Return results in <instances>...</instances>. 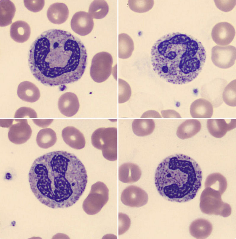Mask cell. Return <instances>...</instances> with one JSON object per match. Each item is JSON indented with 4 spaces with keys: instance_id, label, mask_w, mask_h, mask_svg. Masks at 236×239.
Returning a JSON list of instances; mask_svg holds the SVG:
<instances>
[{
    "instance_id": "6da1fadb",
    "label": "cell",
    "mask_w": 236,
    "mask_h": 239,
    "mask_svg": "<svg viewBox=\"0 0 236 239\" xmlns=\"http://www.w3.org/2000/svg\"><path fill=\"white\" fill-rule=\"evenodd\" d=\"M87 58L86 49L78 38L68 31L52 29L43 32L33 42L28 62L36 79L45 85L55 86L80 79Z\"/></svg>"
},
{
    "instance_id": "7a4b0ae2",
    "label": "cell",
    "mask_w": 236,
    "mask_h": 239,
    "mask_svg": "<svg viewBox=\"0 0 236 239\" xmlns=\"http://www.w3.org/2000/svg\"><path fill=\"white\" fill-rule=\"evenodd\" d=\"M87 177L79 159L63 151L37 158L28 174L30 189L35 196L42 204L54 209L74 204L85 190Z\"/></svg>"
},
{
    "instance_id": "3957f363",
    "label": "cell",
    "mask_w": 236,
    "mask_h": 239,
    "mask_svg": "<svg viewBox=\"0 0 236 239\" xmlns=\"http://www.w3.org/2000/svg\"><path fill=\"white\" fill-rule=\"evenodd\" d=\"M155 72L169 83L182 85L195 79L201 72L206 55L202 43L193 36L176 32L159 38L151 50Z\"/></svg>"
},
{
    "instance_id": "277c9868",
    "label": "cell",
    "mask_w": 236,
    "mask_h": 239,
    "mask_svg": "<svg viewBox=\"0 0 236 239\" xmlns=\"http://www.w3.org/2000/svg\"><path fill=\"white\" fill-rule=\"evenodd\" d=\"M154 179L157 190L164 198L185 202L193 199L200 188L202 173L195 160L178 154L168 156L159 164Z\"/></svg>"
},
{
    "instance_id": "5b68a950",
    "label": "cell",
    "mask_w": 236,
    "mask_h": 239,
    "mask_svg": "<svg viewBox=\"0 0 236 239\" xmlns=\"http://www.w3.org/2000/svg\"><path fill=\"white\" fill-rule=\"evenodd\" d=\"M91 142L95 148L102 151L104 157L113 161L117 159V129L114 127H101L92 134Z\"/></svg>"
},
{
    "instance_id": "8992f818",
    "label": "cell",
    "mask_w": 236,
    "mask_h": 239,
    "mask_svg": "<svg viewBox=\"0 0 236 239\" xmlns=\"http://www.w3.org/2000/svg\"><path fill=\"white\" fill-rule=\"evenodd\" d=\"M222 195L217 191L205 188L200 198V207L202 212L208 215H219L224 217L229 216L232 208L229 204L223 201Z\"/></svg>"
},
{
    "instance_id": "52a82bcc",
    "label": "cell",
    "mask_w": 236,
    "mask_h": 239,
    "mask_svg": "<svg viewBox=\"0 0 236 239\" xmlns=\"http://www.w3.org/2000/svg\"><path fill=\"white\" fill-rule=\"evenodd\" d=\"M109 199V190L103 183L98 181L92 185L90 193L83 201L84 211L90 215L100 211Z\"/></svg>"
},
{
    "instance_id": "ba28073f",
    "label": "cell",
    "mask_w": 236,
    "mask_h": 239,
    "mask_svg": "<svg viewBox=\"0 0 236 239\" xmlns=\"http://www.w3.org/2000/svg\"><path fill=\"white\" fill-rule=\"evenodd\" d=\"M113 58L106 52H101L93 57L90 68V74L94 81L101 83L106 80L111 74Z\"/></svg>"
},
{
    "instance_id": "9c48e42d",
    "label": "cell",
    "mask_w": 236,
    "mask_h": 239,
    "mask_svg": "<svg viewBox=\"0 0 236 239\" xmlns=\"http://www.w3.org/2000/svg\"><path fill=\"white\" fill-rule=\"evenodd\" d=\"M236 57V48L232 45H216L211 49L212 62L220 68L226 69L231 67L235 63Z\"/></svg>"
},
{
    "instance_id": "30bf717a",
    "label": "cell",
    "mask_w": 236,
    "mask_h": 239,
    "mask_svg": "<svg viewBox=\"0 0 236 239\" xmlns=\"http://www.w3.org/2000/svg\"><path fill=\"white\" fill-rule=\"evenodd\" d=\"M148 196L141 188L135 185L127 187L122 192L121 199L125 205L131 207H139L147 203Z\"/></svg>"
},
{
    "instance_id": "8fae6325",
    "label": "cell",
    "mask_w": 236,
    "mask_h": 239,
    "mask_svg": "<svg viewBox=\"0 0 236 239\" xmlns=\"http://www.w3.org/2000/svg\"><path fill=\"white\" fill-rule=\"evenodd\" d=\"M16 123L9 127L8 138L11 142L16 144L25 143L30 138L32 130L27 119H15Z\"/></svg>"
},
{
    "instance_id": "7c38bea8",
    "label": "cell",
    "mask_w": 236,
    "mask_h": 239,
    "mask_svg": "<svg viewBox=\"0 0 236 239\" xmlns=\"http://www.w3.org/2000/svg\"><path fill=\"white\" fill-rule=\"evenodd\" d=\"M235 31L234 27L227 22H221L216 24L213 28L211 36L213 41L217 45L226 46L234 39Z\"/></svg>"
},
{
    "instance_id": "4fadbf2b",
    "label": "cell",
    "mask_w": 236,
    "mask_h": 239,
    "mask_svg": "<svg viewBox=\"0 0 236 239\" xmlns=\"http://www.w3.org/2000/svg\"><path fill=\"white\" fill-rule=\"evenodd\" d=\"M71 29L76 33L85 36L92 31L94 26L92 18L88 12L81 11L76 12L71 20Z\"/></svg>"
},
{
    "instance_id": "5bb4252c",
    "label": "cell",
    "mask_w": 236,
    "mask_h": 239,
    "mask_svg": "<svg viewBox=\"0 0 236 239\" xmlns=\"http://www.w3.org/2000/svg\"><path fill=\"white\" fill-rule=\"evenodd\" d=\"M58 105L60 112L68 117L76 114L80 107L78 97L74 93L71 92H66L60 97Z\"/></svg>"
},
{
    "instance_id": "9a60e30c",
    "label": "cell",
    "mask_w": 236,
    "mask_h": 239,
    "mask_svg": "<svg viewBox=\"0 0 236 239\" xmlns=\"http://www.w3.org/2000/svg\"><path fill=\"white\" fill-rule=\"evenodd\" d=\"M236 119H210L207 122V127L210 133L214 137L220 138L228 131L236 127Z\"/></svg>"
},
{
    "instance_id": "2e32d148",
    "label": "cell",
    "mask_w": 236,
    "mask_h": 239,
    "mask_svg": "<svg viewBox=\"0 0 236 239\" xmlns=\"http://www.w3.org/2000/svg\"><path fill=\"white\" fill-rule=\"evenodd\" d=\"M62 136L65 143L70 147L81 149L85 146L86 142L83 133L73 126H67L62 131Z\"/></svg>"
},
{
    "instance_id": "e0dca14e",
    "label": "cell",
    "mask_w": 236,
    "mask_h": 239,
    "mask_svg": "<svg viewBox=\"0 0 236 239\" xmlns=\"http://www.w3.org/2000/svg\"><path fill=\"white\" fill-rule=\"evenodd\" d=\"M141 175L140 169L138 165L134 163H125L119 168V180L123 183H131L137 182Z\"/></svg>"
},
{
    "instance_id": "ac0fdd59",
    "label": "cell",
    "mask_w": 236,
    "mask_h": 239,
    "mask_svg": "<svg viewBox=\"0 0 236 239\" xmlns=\"http://www.w3.org/2000/svg\"><path fill=\"white\" fill-rule=\"evenodd\" d=\"M17 93L20 99L28 102H34L40 96L38 88L33 83L27 81L22 82L19 84Z\"/></svg>"
},
{
    "instance_id": "d6986e66",
    "label": "cell",
    "mask_w": 236,
    "mask_h": 239,
    "mask_svg": "<svg viewBox=\"0 0 236 239\" xmlns=\"http://www.w3.org/2000/svg\"><path fill=\"white\" fill-rule=\"evenodd\" d=\"M69 11L67 5L62 3H55L50 5L47 12L48 20L56 24H60L67 19Z\"/></svg>"
},
{
    "instance_id": "ffe728a7",
    "label": "cell",
    "mask_w": 236,
    "mask_h": 239,
    "mask_svg": "<svg viewBox=\"0 0 236 239\" xmlns=\"http://www.w3.org/2000/svg\"><path fill=\"white\" fill-rule=\"evenodd\" d=\"M191 116L193 118H210L213 112V105L204 98H200L194 101L190 108Z\"/></svg>"
},
{
    "instance_id": "44dd1931",
    "label": "cell",
    "mask_w": 236,
    "mask_h": 239,
    "mask_svg": "<svg viewBox=\"0 0 236 239\" xmlns=\"http://www.w3.org/2000/svg\"><path fill=\"white\" fill-rule=\"evenodd\" d=\"M30 28L28 24L22 20H18L11 25V37L16 42L23 43L27 41L30 35Z\"/></svg>"
},
{
    "instance_id": "7402d4cb",
    "label": "cell",
    "mask_w": 236,
    "mask_h": 239,
    "mask_svg": "<svg viewBox=\"0 0 236 239\" xmlns=\"http://www.w3.org/2000/svg\"><path fill=\"white\" fill-rule=\"evenodd\" d=\"M213 230L211 223L208 220L198 219L193 221L190 225V234L197 239H206L211 235Z\"/></svg>"
},
{
    "instance_id": "603a6c76",
    "label": "cell",
    "mask_w": 236,
    "mask_h": 239,
    "mask_svg": "<svg viewBox=\"0 0 236 239\" xmlns=\"http://www.w3.org/2000/svg\"><path fill=\"white\" fill-rule=\"evenodd\" d=\"M200 122L196 119H189L184 121L178 127L177 137L182 139L190 138L196 135L201 130Z\"/></svg>"
},
{
    "instance_id": "cb8c5ba5",
    "label": "cell",
    "mask_w": 236,
    "mask_h": 239,
    "mask_svg": "<svg viewBox=\"0 0 236 239\" xmlns=\"http://www.w3.org/2000/svg\"><path fill=\"white\" fill-rule=\"evenodd\" d=\"M16 12L14 4L9 0L0 1V25L5 27L11 24Z\"/></svg>"
},
{
    "instance_id": "d4e9b609",
    "label": "cell",
    "mask_w": 236,
    "mask_h": 239,
    "mask_svg": "<svg viewBox=\"0 0 236 239\" xmlns=\"http://www.w3.org/2000/svg\"><path fill=\"white\" fill-rule=\"evenodd\" d=\"M155 123L152 119H135L132 124L134 134L139 136H145L152 133L155 128Z\"/></svg>"
},
{
    "instance_id": "484cf974",
    "label": "cell",
    "mask_w": 236,
    "mask_h": 239,
    "mask_svg": "<svg viewBox=\"0 0 236 239\" xmlns=\"http://www.w3.org/2000/svg\"><path fill=\"white\" fill-rule=\"evenodd\" d=\"M57 140L55 132L50 128H45L40 130L36 138L38 145L40 148L46 149L51 147Z\"/></svg>"
},
{
    "instance_id": "4316f807",
    "label": "cell",
    "mask_w": 236,
    "mask_h": 239,
    "mask_svg": "<svg viewBox=\"0 0 236 239\" xmlns=\"http://www.w3.org/2000/svg\"><path fill=\"white\" fill-rule=\"evenodd\" d=\"M205 187L217 191L222 195L227 188V180L226 178L220 173H214L209 175L206 177Z\"/></svg>"
},
{
    "instance_id": "83f0119b",
    "label": "cell",
    "mask_w": 236,
    "mask_h": 239,
    "mask_svg": "<svg viewBox=\"0 0 236 239\" xmlns=\"http://www.w3.org/2000/svg\"><path fill=\"white\" fill-rule=\"evenodd\" d=\"M118 56L121 59L129 58L134 49V43L131 37L125 33L119 35Z\"/></svg>"
},
{
    "instance_id": "f1b7e54d",
    "label": "cell",
    "mask_w": 236,
    "mask_h": 239,
    "mask_svg": "<svg viewBox=\"0 0 236 239\" xmlns=\"http://www.w3.org/2000/svg\"><path fill=\"white\" fill-rule=\"evenodd\" d=\"M109 7L104 0H94L90 5L89 13L94 19H100L104 18L107 14Z\"/></svg>"
},
{
    "instance_id": "f546056e",
    "label": "cell",
    "mask_w": 236,
    "mask_h": 239,
    "mask_svg": "<svg viewBox=\"0 0 236 239\" xmlns=\"http://www.w3.org/2000/svg\"><path fill=\"white\" fill-rule=\"evenodd\" d=\"M224 102L228 105L236 106V80L231 81L225 87L222 93Z\"/></svg>"
},
{
    "instance_id": "4dcf8cb0",
    "label": "cell",
    "mask_w": 236,
    "mask_h": 239,
    "mask_svg": "<svg viewBox=\"0 0 236 239\" xmlns=\"http://www.w3.org/2000/svg\"><path fill=\"white\" fill-rule=\"evenodd\" d=\"M128 3L130 8L133 11L143 13L151 9L154 2L153 0H129Z\"/></svg>"
},
{
    "instance_id": "1f68e13d",
    "label": "cell",
    "mask_w": 236,
    "mask_h": 239,
    "mask_svg": "<svg viewBox=\"0 0 236 239\" xmlns=\"http://www.w3.org/2000/svg\"><path fill=\"white\" fill-rule=\"evenodd\" d=\"M119 103H122L127 101L131 95L130 87L125 81L119 79Z\"/></svg>"
},
{
    "instance_id": "d6a6232c",
    "label": "cell",
    "mask_w": 236,
    "mask_h": 239,
    "mask_svg": "<svg viewBox=\"0 0 236 239\" xmlns=\"http://www.w3.org/2000/svg\"><path fill=\"white\" fill-rule=\"evenodd\" d=\"M24 3L25 7L29 10L34 12L41 11L45 4L44 0H25Z\"/></svg>"
},
{
    "instance_id": "836d02e7",
    "label": "cell",
    "mask_w": 236,
    "mask_h": 239,
    "mask_svg": "<svg viewBox=\"0 0 236 239\" xmlns=\"http://www.w3.org/2000/svg\"><path fill=\"white\" fill-rule=\"evenodd\" d=\"M15 118H36L37 114L33 109L29 107H22L18 109L16 112Z\"/></svg>"
},
{
    "instance_id": "e575fe53",
    "label": "cell",
    "mask_w": 236,
    "mask_h": 239,
    "mask_svg": "<svg viewBox=\"0 0 236 239\" xmlns=\"http://www.w3.org/2000/svg\"><path fill=\"white\" fill-rule=\"evenodd\" d=\"M119 235H121L123 234L129 229L131 221L127 215L121 213H119Z\"/></svg>"
},
{
    "instance_id": "d590c367",
    "label": "cell",
    "mask_w": 236,
    "mask_h": 239,
    "mask_svg": "<svg viewBox=\"0 0 236 239\" xmlns=\"http://www.w3.org/2000/svg\"><path fill=\"white\" fill-rule=\"evenodd\" d=\"M215 2L216 7L219 9V8L225 6L222 11L227 12L231 10L235 7V3H232L234 1L231 0L229 1H223L217 0L214 1Z\"/></svg>"
},
{
    "instance_id": "8d00e7d4",
    "label": "cell",
    "mask_w": 236,
    "mask_h": 239,
    "mask_svg": "<svg viewBox=\"0 0 236 239\" xmlns=\"http://www.w3.org/2000/svg\"><path fill=\"white\" fill-rule=\"evenodd\" d=\"M161 113L163 117H181L178 112L173 110L162 111Z\"/></svg>"
},
{
    "instance_id": "74e56055",
    "label": "cell",
    "mask_w": 236,
    "mask_h": 239,
    "mask_svg": "<svg viewBox=\"0 0 236 239\" xmlns=\"http://www.w3.org/2000/svg\"><path fill=\"white\" fill-rule=\"evenodd\" d=\"M34 123L38 126L41 127H46L52 122V119H33Z\"/></svg>"
},
{
    "instance_id": "f35d334b",
    "label": "cell",
    "mask_w": 236,
    "mask_h": 239,
    "mask_svg": "<svg viewBox=\"0 0 236 239\" xmlns=\"http://www.w3.org/2000/svg\"><path fill=\"white\" fill-rule=\"evenodd\" d=\"M14 121L13 119H1L0 120L1 126L2 127H10L12 125Z\"/></svg>"
}]
</instances>
